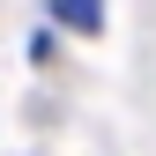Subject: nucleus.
<instances>
[{
    "label": "nucleus",
    "mask_w": 156,
    "mask_h": 156,
    "mask_svg": "<svg viewBox=\"0 0 156 156\" xmlns=\"http://www.w3.org/2000/svg\"><path fill=\"white\" fill-rule=\"evenodd\" d=\"M45 23L74 30V37H97L104 30V0H45Z\"/></svg>",
    "instance_id": "f257e3e1"
},
{
    "label": "nucleus",
    "mask_w": 156,
    "mask_h": 156,
    "mask_svg": "<svg viewBox=\"0 0 156 156\" xmlns=\"http://www.w3.org/2000/svg\"><path fill=\"white\" fill-rule=\"evenodd\" d=\"M30 60H37V67L60 60V30H37V37H30Z\"/></svg>",
    "instance_id": "f03ea898"
}]
</instances>
